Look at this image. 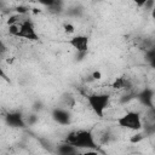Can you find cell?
Masks as SVG:
<instances>
[{
	"label": "cell",
	"mask_w": 155,
	"mask_h": 155,
	"mask_svg": "<svg viewBox=\"0 0 155 155\" xmlns=\"http://www.w3.org/2000/svg\"><path fill=\"white\" fill-rule=\"evenodd\" d=\"M65 142L75 145L78 149H96L97 143L93 133L90 130H75L68 133Z\"/></svg>",
	"instance_id": "cell-1"
},
{
	"label": "cell",
	"mask_w": 155,
	"mask_h": 155,
	"mask_svg": "<svg viewBox=\"0 0 155 155\" xmlns=\"http://www.w3.org/2000/svg\"><path fill=\"white\" fill-rule=\"evenodd\" d=\"M86 101L91 110L98 116L103 117L110 102V96L107 93H91L86 97Z\"/></svg>",
	"instance_id": "cell-2"
},
{
	"label": "cell",
	"mask_w": 155,
	"mask_h": 155,
	"mask_svg": "<svg viewBox=\"0 0 155 155\" xmlns=\"http://www.w3.org/2000/svg\"><path fill=\"white\" fill-rule=\"evenodd\" d=\"M116 124L121 128H126L130 131H139L143 127L142 116L138 111H134V110H128L125 114L120 115L116 119Z\"/></svg>",
	"instance_id": "cell-3"
},
{
	"label": "cell",
	"mask_w": 155,
	"mask_h": 155,
	"mask_svg": "<svg viewBox=\"0 0 155 155\" xmlns=\"http://www.w3.org/2000/svg\"><path fill=\"white\" fill-rule=\"evenodd\" d=\"M16 38L27 39L30 41H39V39H40L33 22L29 19H22L18 23V31L16 34Z\"/></svg>",
	"instance_id": "cell-4"
},
{
	"label": "cell",
	"mask_w": 155,
	"mask_h": 155,
	"mask_svg": "<svg viewBox=\"0 0 155 155\" xmlns=\"http://www.w3.org/2000/svg\"><path fill=\"white\" fill-rule=\"evenodd\" d=\"M69 46H71L78 53H86L90 48V38L85 34H74L67 41Z\"/></svg>",
	"instance_id": "cell-5"
},
{
	"label": "cell",
	"mask_w": 155,
	"mask_h": 155,
	"mask_svg": "<svg viewBox=\"0 0 155 155\" xmlns=\"http://www.w3.org/2000/svg\"><path fill=\"white\" fill-rule=\"evenodd\" d=\"M52 119L57 122V124H59V125H69L70 124V121H71V115H70V113L67 110V109H64V108H54L53 110H52Z\"/></svg>",
	"instance_id": "cell-6"
},
{
	"label": "cell",
	"mask_w": 155,
	"mask_h": 155,
	"mask_svg": "<svg viewBox=\"0 0 155 155\" xmlns=\"http://www.w3.org/2000/svg\"><path fill=\"white\" fill-rule=\"evenodd\" d=\"M5 121L10 127H23L25 125L24 116L19 111H11L5 116Z\"/></svg>",
	"instance_id": "cell-7"
},
{
	"label": "cell",
	"mask_w": 155,
	"mask_h": 155,
	"mask_svg": "<svg viewBox=\"0 0 155 155\" xmlns=\"http://www.w3.org/2000/svg\"><path fill=\"white\" fill-rule=\"evenodd\" d=\"M78 151H79V149H78L75 145H73V144H70V143H68V142H65V140H64V143L57 145V153H58V154L69 155V154H75V153H78Z\"/></svg>",
	"instance_id": "cell-8"
},
{
	"label": "cell",
	"mask_w": 155,
	"mask_h": 155,
	"mask_svg": "<svg viewBox=\"0 0 155 155\" xmlns=\"http://www.w3.org/2000/svg\"><path fill=\"white\" fill-rule=\"evenodd\" d=\"M130 86H131V81H130L127 78H125V76H119V78H116V79L114 80L113 85H111V87H113L114 90H117V91L127 90V88H130Z\"/></svg>",
	"instance_id": "cell-9"
},
{
	"label": "cell",
	"mask_w": 155,
	"mask_h": 155,
	"mask_svg": "<svg viewBox=\"0 0 155 155\" xmlns=\"http://www.w3.org/2000/svg\"><path fill=\"white\" fill-rule=\"evenodd\" d=\"M138 98H139V101H140L144 105L151 107V105H153V101H154V93H153L151 90L145 88V90H143V91L138 94Z\"/></svg>",
	"instance_id": "cell-10"
},
{
	"label": "cell",
	"mask_w": 155,
	"mask_h": 155,
	"mask_svg": "<svg viewBox=\"0 0 155 155\" xmlns=\"http://www.w3.org/2000/svg\"><path fill=\"white\" fill-rule=\"evenodd\" d=\"M63 30H64V33L68 34V35H74V33H75V27H74L73 23H64V24H63Z\"/></svg>",
	"instance_id": "cell-11"
},
{
	"label": "cell",
	"mask_w": 155,
	"mask_h": 155,
	"mask_svg": "<svg viewBox=\"0 0 155 155\" xmlns=\"http://www.w3.org/2000/svg\"><path fill=\"white\" fill-rule=\"evenodd\" d=\"M40 5L46 6V7H52L53 5H56L58 2V0H36Z\"/></svg>",
	"instance_id": "cell-12"
},
{
	"label": "cell",
	"mask_w": 155,
	"mask_h": 155,
	"mask_svg": "<svg viewBox=\"0 0 155 155\" xmlns=\"http://www.w3.org/2000/svg\"><path fill=\"white\" fill-rule=\"evenodd\" d=\"M91 78H92L93 80H101V79H102V73H101L99 70H94V71L92 73Z\"/></svg>",
	"instance_id": "cell-13"
},
{
	"label": "cell",
	"mask_w": 155,
	"mask_h": 155,
	"mask_svg": "<svg viewBox=\"0 0 155 155\" xmlns=\"http://www.w3.org/2000/svg\"><path fill=\"white\" fill-rule=\"evenodd\" d=\"M138 7H144L145 6V4L148 2V0H132Z\"/></svg>",
	"instance_id": "cell-14"
},
{
	"label": "cell",
	"mask_w": 155,
	"mask_h": 155,
	"mask_svg": "<svg viewBox=\"0 0 155 155\" xmlns=\"http://www.w3.org/2000/svg\"><path fill=\"white\" fill-rule=\"evenodd\" d=\"M149 63H150L151 68H154V69H155V56H154L153 58H150V59H149Z\"/></svg>",
	"instance_id": "cell-15"
},
{
	"label": "cell",
	"mask_w": 155,
	"mask_h": 155,
	"mask_svg": "<svg viewBox=\"0 0 155 155\" xmlns=\"http://www.w3.org/2000/svg\"><path fill=\"white\" fill-rule=\"evenodd\" d=\"M151 17L154 18V21H155V6L151 8Z\"/></svg>",
	"instance_id": "cell-16"
}]
</instances>
